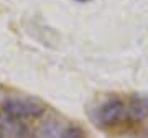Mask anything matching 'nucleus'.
Here are the masks:
<instances>
[{"label":"nucleus","instance_id":"1","mask_svg":"<svg viewBox=\"0 0 148 138\" xmlns=\"http://www.w3.org/2000/svg\"><path fill=\"white\" fill-rule=\"evenodd\" d=\"M3 110L15 120L38 118L45 113V105L32 97H10L3 102Z\"/></svg>","mask_w":148,"mask_h":138},{"label":"nucleus","instance_id":"2","mask_svg":"<svg viewBox=\"0 0 148 138\" xmlns=\"http://www.w3.org/2000/svg\"><path fill=\"white\" fill-rule=\"evenodd\" d=\"M125 115V104L119 97L106 100L97 110V123L102 127H114Z\"/></svg>","mask_w":148,"mask_h":138},{"label":"nucleus","instance_id":"3","mask_svg":"<svg viewBox=\"0 0 148 138\" xmlns=\"http://www.w3.org/2000/svg\"><path fill=\"white\" fill-rule=\"evenodd\" d=\"M128 117L135 122H142L148 117V97L147 96H133L125 107Z\"/></svg>","mask_w":148,"mask_h":138},{"label":"nucleus","instance_id":"4","mask_svg":"<svg viewBox=\"0 0 148 138\" xmlns=\"http://www.w3.org/2000/svg\"><path fill=\"white\" fill-rule=\"evenodd\" d=\"M61 135H63V128L59 127V123L51 120V122H45L41 127H38L33 138H61Z\"/></svg>","mask_w":148,"mask_h":138},{"label":"nucleus","instance_id":"5","mask_svg":"<svg viewBox=\"0 0 148 138\" xmlns=\"http://www.w3.org/2000/svg\"><path fill=\"white\" fill-rule=\"evenodd\" d=\"M61 138H86V137H84V132L79 127H68L63 130Z\"/></svg>","mask_w":148,"mask_h":138},{"label":"nucleus","instance_id":"6","mask_svg":"<svg viewBox=\"0 0 148 138\" xmlns=\"http://www.w3.org/2000/svg\"><path fill=\"white\" fill-rule=\"evenodd\" d=\"M0 138H5V128L0 125Z\"/></svg>","mask_w":148,"mask_h":138},{"label":"nucleus","instance_id":"7","mask_svg":"<svg viewBox=\"0 0 148 138\" xmlns=\"http://www.w3.org/2000/svg\"><path fill=\"white\" fill-rule=\"evenodd\" d=\"M77 2H86V0H77Z\"/></svg>","mask_w":148,"mask_h":138}]
</instances>
